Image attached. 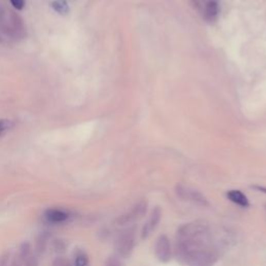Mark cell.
Instances as JSON below:
<instances>
[{
  "label": "cell",
  "instance_id": "e0dca14e",
  "mask_svg": "<svg viewBox=\"0 0 266 266\" xmlns=\"http://www.w3.org/2000/svg\"><path fill=\"white\" fill-rule=\"evenodd\" d=\"M52 266H72V264H71L70 261L67 260L66 258L59 257V258H57L55 261H53Z\"/></svg>",
  "mask_w": 266,
  "mask_h": 266
},
{
  "label": "cell",
  "instance_id": "d6986e66",
  "mask_svg": "<svg viewBox=\"0 0 266 266\" xmlns=\"http://www.w3.org/2000/svg\"><path fill=\"white\" fill-rule=\"evenodd\" d=\"M11 3L13 7L18 11H21L25 6V0H11Z\"/></svg>",
  "mask_w": 266,
  "mask_h": 266
},
{
  "label": "cell",
  "instance_id": "30bf717a",
  "mask_svg": "<svg viewBox=\"0 0 266 266\" xmlns=\"http://www.w3.org/2000/svg\"><path fill=\"white\" fill-rule=\"evenodd\" d=\"M226 196L229 201H231L232 203L236 204L239 207L247 208L250 206V201H249L247 197L240 190H237V189L229 190V191H227Z\"/></svg>",
  "mask_w": 266,
  "mask_h": 266
},
{
  "label": "cell",
  "instance_id": "7a4b0ae2",
  "mask_svg": "<svg viewBox=\"0 0 266 266\" xmlns=\"http://www.w3.org/2000/svg\"><path fill=\"white\" fill-rule=\"evenodd\" d=\"M0 29L13 38L23 36V24L21 19L12 11L0 13Z\"/></svg>",
  "mask_w": 266,
  "mask_h": 266
},
{
  "label": "cell",
  "instance_id": "8fae6325",
  "mask_svg": "<svg viewBox=\"0 0 266 266\" xmlns=\"http://www.w3.org/2000/svg\"><path fill=\"white\" fill-rule=\"evenodd\" d=\"M51 234L48 231H44L41 232V234L38 236L37 238V242H36V253H38L39 255H42L45 253L47 245L49 243Z\"/></svg>",
  "mask_w": 266,
  "mask_h": 266
},
{
  "label": "cell",
  "instance_id": "4fadbf2b",
  "mask_svg": "<svg viewBox=\"0 0 266 266\" xmlns=\"http://www.w3.org/2000/svg\"><path fill=\"white\" fill-rule=\"evenodd\" d=\"M219 15V4L215 0L209 2L205 9V18L207 20H215Z\"/></svg>",
  "mask_w": 266,
  "mask_h": 266
},
{
  "label": "cell",
  "instance_id": "277c9868",
  "mask_svg": "<svg viewBox=\"0 0 266 266\" xmlns=\"http://www.w3.org/2000/svg\"><path fill=\"white\" fill-rule=\"evenodd\" d=\"M176 194L182 201L191 203L193 205H198L201 207H208L210 205L207 198L201 191L184 184H177Z\"/></svg>",
  "mask_w": 266,
  "mask_h": 266
},
{
  "label": "cell",
  "instance_id": "ac0fdd59",
  "mask_svg": "<svg viewBox=\"0 0 266 266\" xmlns=\"http://www.w3.org/2000/svg\"><path fill=\"white\" fill-rule=\"evenodd\" d=\"M10 253L5 252L0 254V266H10Z\"/></svg>",
  "mask_w": 266,
  "mask_h": 266
},
{
  "label": "cell",
  "instance_id": "5bb4252c",
  "mask_svg": "<svg viewBox=\"0 0 266 266\" xmlns=\"http://www.w3.org/2000/svg\"><path fill=\"white\" fill-rule=\"evenodd\" d=\"M52 9L61 15H67L70 11L67 0H53L51 3Z\"/></svg>",
  "mask_w": 266,
  "mask_h": 266
},
{
  "label": "cell",
  "instance_id": "52a82bcc",
  "mask_svg": "<svg viewBox=\"0 0 266 266\" xmlns=\"http://www.w3.org/2000/svg\"><path fill=\"white\" fill-rule=\"evenodd\" d=\"M43 218L48 224L62 225L67 223L72 218V215H70V212L65 209L49 208L44 212Z\"/></svg>",
  "mask_w": 266,
  "mask_h": 266
},
{
  "label": "cell",
  "instance_id": "ba28073f",
  "mask_svg": "<svg viewBox=\"0 0 266 266\" xmlns=\"http://www.w3.org/2000/svg\"><path fill=\"white\" fill-rule=\"evenodd\" d=\"M162 220V209L159 207H155L152 211L151 214L147 220V222L145 223L143 229H141V239H147L157 228L159 222Z\"/></svg>",
  "mask_w": 266,
  "mask_h": 266
},
{
  "label": "cell",
  "instance_id": "7402d4cb",
  "mask_svg": "<svg viewBox=\"0 0 266 266\" xmlns=\"http://www.w3.org/2000/svg\"><path fill=\"white\" fill-rule=\"evenodd\" d=\"M264 209H265V211H266V204L264 205Z\"/></svg>",
  "mask_w": 266,
  "mask_h": 266
},
{
  "label": "cell",
  "instance_id": "6da1fadb",
  "mask_svg": "<svg viewBox=\"0 0 266 266\" xmlns=\"http://www.w3.org/2000/svg\"><path fill=\"white\" fill-rule=\"evenodd\" d=\"M176 256L187 266H215L219 250L210 227L204 222L184 224L177 230Z\"/></svg>",
  "mask_w": 266,
  "mask_h": 266
},
{
  "label": "cell",
  "instance_id": "7c38bea8",
  "mask_svg": "<svg viewBox=\"0 0 266 266\" xmlns=\"http://www.w3.org/2000/svg\"><path fill=\"white\" fill-rule=\"evenodd\" d=\"M72 266H90V258L84 250L77 249L74 252Z\"/></svg>",
  "mask_w": 266,
  "mask_h": 266
},
{
  "label": "cell",
  "instance_id": "44dd1931",
  "mask_svg": "<svg viewBox=\"0 0 266 266\" xmlns=\"http://www.w3.org/2000/svg\"><path fill=\"white\" fill-rule=\"evenodd\" d=\"M255 189H257V190H259V191H261V192H264V193H266V187H264V186H258V185H256V186H253Z\"/></svg>",
  "mask_w": 266,
  "mask_h": 266
},
{
  "label": "cell",
  "instance_id": "3957f363",
  "mask_svg": "<svg viewBox=\"0 0 266 266\" xmlns=\"http://www.w3.org/2000/svg\"><path fill=\"white\" fill-rule=\"evenodd\" d=\"M135 246V230L128 228L122 231L115 242V249L119 257L128 258L132 254Z\"/></svg>",
  "mask_w": 266,
  "mask_h": 266
},
{
  "label": "cell",
  "instance_id": "9a60e30c",
  "mask_svg": "<svg viewBox=\"0 0 266 266\" xmlns=\"http://www.w3.org/2000/svg\"><path fill=\"white\" fill-rule=\"evenodd\" d=\"M14 125L15 124L10 120L0 119V137L9 132L14 127Z\"/></svg>",
  "mask_w": 266,
  "mask_h": 266
},
{
  "label": "cell",
  "instance_id": "9c48e42d",
  "mask_svg": "<svg viewBox=\"0 0 266 266\" xmlns=\"http://www.w3.org/2000/svg\"><path fill=\"white\" fill-rule=\"evenodd\" d=\"M19 260L23 266H38L36 251L29 242H23L19 249Z\"/></svg>",
  "mask_w": 266,
  "mask_h": 266
},
{
  "label": "cell",
  "instance_id": "5b68a950",
  "mask_svg": "<svg viewBox=\"0 0 266 266\" xmlns=\"http://www.w3.org/2000/svg\"><path fill=\"white\" fill-rule=\"evenodd\" d=\"M148 208V202L146 200H141L137 202L130 210L125 212L124 215L120 216L116 221L117 226H129L140 220L147 212Z\"/></svg>",
  "mask_w": 266,
  "mask_h": 266
},
{
  "label": "cell",
  "instance_id": "8992f818",
  "mask_svg": "<svg viewBox=\"0 0 266 266\" xmlns=\"http://www.w3.org/2000/svg\"><path fill=\"white\" fill-rule=\"evenodd\" d=\"M155 255L157 259L167 263L172 258V245L169 237L167 235H161L155 242Z\"/></svg>",
  "mask_w": 266,
  "mask_h": 266
},
{
  "label": "cell",
  "instance_id": "ffe728a7",
  "mask_svg": "<svg viewBox=\"0 0 266 266\" xmlns=\"http://www.w3.org/2000/svg\"><path fill=\"white\" fill-rule=\"evenodd\" d=\"M10 266H23V265L21 264V262H20V260H19V258H18V259H14V260L10 263Z\"/></svg>",
  "mask_w": 266,
  "mask_h": 266
},
{
  "label": "cell",
  "instance_id": "2e32d148",
  "mask_svg": "<svg viewBox=\"0 0 266 266\" xmlns=\"http://www.w3.org/2000/svg\"><path fill=\"white\" fill-rule=\"evenodd\" d=\"M104 266H123L120 259L116 256H111L108 260L105 261Z\"/></svg>",
  "mask_w": 266,
  "mask_h": 266
}]
</instances>
